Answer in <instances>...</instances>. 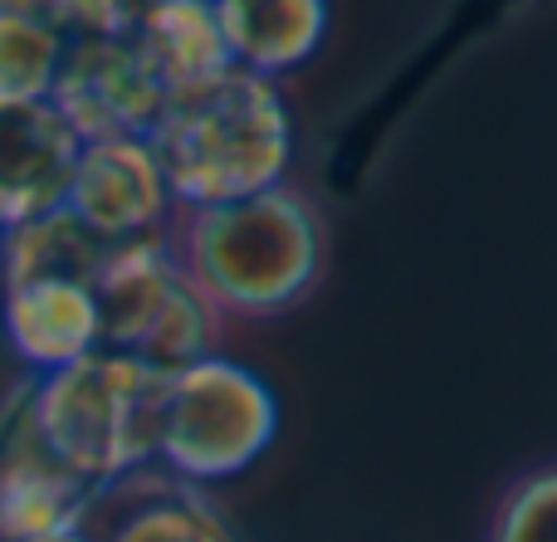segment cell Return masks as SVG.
<instances>
[{
  "label": "cell",
  "instance_id": "10",
  "mask_svg": "<svg viewBox=\"0 0 557 542\" xmlns=\"http://www.w3.org/2000/svg\"><path fill=\"white\" fill-rule=\"evenodd\" d=\"M0 328L15 357L39 377L74 367L78 357L103 348L94 289L74 279H35L0 289Z\"/></svg>",
  "mask_w": 557,
  "mask_h": 542
},
{
  "label": "cell",
  "instance_id": "15",
  "mask_svg": "<svg viewBox=\"0 0 557 542\" xmlns=\"http://www.w3.org/2000/svg\"><path fill=\"white\" fill-rule=\"evenodd\" d=\"M94 538V533H88ZM94 542H240L215 504L196 484L166 479L147 484L137 504H127Z\"/></svg>",
  "mask_w": 557,
  "mask_h": 542
},
{
  "label": "cell",
  "instance_id": "8",
  "mask_svg": "<svg viewBox=\"0 0 557 542\" xmlns=\"http://www.w3.org/2000/svg\"><path fill=\"white\" fill-rule=\"evenodd\" d=\"M64 205L103 244H127L166 235L176 201L147 137H98L78 152Z\"/></svg>",
  "mask_w": 557,
  "mask_h": 542
},
{
  "label": "cell",
  "instance_id": "18",
  "mask_svg": "<svg viewBox=\"0 0 557 542\" xmlns=\"http://www.w3.org/2000/svg\"><path fill=\"white\" fill-rule=\"evenodd\" d=\"M35 542H94L84 528H64V533H49V538H35Z\"/></svg>",
  "mask_w": 557,
  "mask_h": 542
},
{
  "label": "cell",
  "instance_id": "4",
  "mask_svg": "<svg viewBox=\"0 0 557 542\" xmlns=\"http://www.w3.org/2000/svg\"><path fill=\"white\" fill-rule=\"evenodd\" d=\"M94 303L103 348L147 362L166 377L215 352L221 313L191 283L166 235L113 244L94 279Z\"/></svg>",
  "mask_w": 557,
  "mask_h": 542
},
{
  "label": "cell",
  "instance_id": "2",
  "mask_svg": "<svg viewBox=\"0 0 557 542\" xmlns=\"http://www.w3.org/2000/svg\"><path fill=\"white\" fill-rule=\"evenodd\" d=\"M176 254L215 313L278 318L318 289L327 230L318 205L284 181L245 201L186 211Z\"/></svg>",
  "mask_w": 557,
  "mask_h": 542
},
{
  "label": "cell",
  "instance_id": "3",
  "mask_svg": "<svg viewBox=\"0 0 557 542\" xmlns=\"http://www.w3.org/2000/svg\"><path fill=\"white\" fill-rule=\"evenodd\" d=\"M162 396L166 371L98 348L74 367L35 377V420L54 455L103 494L157 459Z\"/></svg>",
  "mask_w": 557,
  "mask_h": 542
},
{
  "label": "cell",
  "instance_id": "12",
  "mask_svg": "<svg viewBox=\"0 0 557 542\" xmlns=\"http://www.w3.org/2000/svg\"><path fill=\"white\" fill-rule=\"evenodd\" d=\"M133 45L157 74V84L166 88V98L191 93L235 68L211 0H152L143 25L133 29Z\"/></svg>",
  "mask_w": 557,
  "mask_h": 542
},
{
  "label": "cell",
  "instance_id": "7",
  "mask_svg": "<svg viewBox=\"0 0 557 542\" xmlns=\"http://www.w3.org/2000/svg\"><path fill=\"white\" fill-rule=\"evenodd\" d=\"M49 103L69 117L84 142L98 137H147L166 108V88L127 39H69Z\"/></svg>",
  "mask_w": 557,
  "mask_h": 542
},
{
  "label": "cell",
  "instance_id": "17",
  "mask_svg": "<svg viewBox=\"0 0 557 542\" xmlns=\"http://www.w3.org/2000/svg\"><path fill=\"white\" fill-rule=\"evenodd\" d=\"M152 0H45L69 39H127Z\"/></svg>",
  "mask_w": 557,
  "mask_h": 542
},
{
  "label": "cell",
  "instance_id": "6",
  "mask_svg": "<svg viewBox=\"0 0 557 542\" xmlns=\"http://www.w3.org/2000/svg\"><path fill=\"white\" fill-rule=\"evenodd\" d=\"M98 489L54 455L35 420V381L0 406V542H35L78 528Z\"/></svg>",
  "mask_w": 557,
  "mask_h": 542
},
{
  "label": "cell",
  "instance_id": "14",
  "mask_svg": "<svg viewBox=\"0 0 557 542\" xmlns=\"http://www.w3.org/2000/svg\"><path fill=\"white\" fill-rule=\"evenodd\" d=\"M64 54L69 35L54 25L45 0H0V108L45 103Z\"/></svg>",
  "mask_w": 557,
  "mask_h": 542
},
{
  "label": "cell",
  "instance_id": "16",
  "mask_svg": "<svg viewBox=\"0 0 557 542\" xmlns=\"http://www.w3.org/2000/svg\"><path fill=\"white\" fill-rule=\"evenodd\" d=\"M490 542H557V465L529 469L504 489Z\"/></svg>",
  "mask_w": 557,
  "mask_h": 542
},
{
  "label": "cell",
  "instance_id": "11",
  "mask_svg": "<svg viewBox=\"0 0 557 542\" xmlns=\"http://www.w3.org/2000/svg\"><path fill=\"white\" fill-rule=\"evenodd\" d=\"M235 68L284 78L304 68L327 39V0H211Z\"/></svg>",
  "mask_w": 557,
  "mask_h": 542
},
{
  "label": "cell",
  "instance_id": "1",
  "mask_svg": "<svg viewBox=\"0 0 557 542\" xmlns=\"http://www.w3.org/2000/svg\"><path fill=\"white\" fill-rule=\"evenodd\" d=\"M182 211L245 201L288 181L294 117L274 78L225 68L221 78L166 98L147 133Z\"/></svg>",
  "mask_w": 557,
  "mask_h": 542
},
{
  "label": "cell",
  "instance_id": "5",
  "mask_svg": "<svg viewBox=\"0 0 557 542\" xmlns=\"http://www.w3.org/2000/svg\"><path fill=\"white\" fill-rule=\"evenodd\" d=\"M278 436V396L260 371L201 357L166 377L157 459L182 484H221L264 459Z\"/></svg>",
  "mask_w": 557,
  "mask_h": 542
},
{
  "label": "cell",
  "instance_id": "9",
  "mask_svg": "<svg viewBox=\"0 0 557 542\" xmlns=\"http://www.w3.org/2000/svg\"><path fill=\"white\" fill-rule=\"evenodd\" d=\"M84 137L54 103L0 108V230L64 205Z\"/></svg>",
  "mask_w": 557,
  "mask_h": 542
},
{
  "label": "cell",
  "instance_id": "13",
  "mask_svg": "<svg viewBox=\"0 0 557 542\" xmlns=\"http://www.w3.org/2000/svg\"><path fill=\"white\" fill-rule=\"evenodd\" d=\"M108 250L69 205L20 220L10 230H0V289L15 283H35V279H74L94 289L98 269H103Z\"/></svg>",
  "mask_w": 557,
  "mask_h": 542
}]
</instances>
